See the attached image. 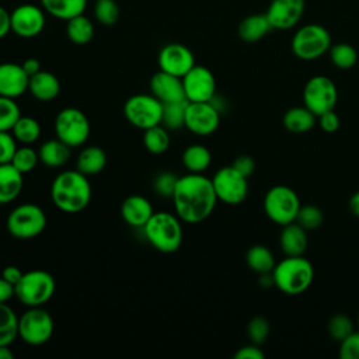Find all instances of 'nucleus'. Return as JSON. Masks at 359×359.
Masks as SVG:
<instances>
[{"mask_svg":"<svg viewBox=\"0 0 359 359\" xmlns=\"http://www.w3.org/2000/svg\"><path fill=\"white\" fill-rule=\"evenodd\" d=\"M171 198L177 216L189 224L206 220L217 202L212 178L196 172L178 177Z\"/></svg>","mask_w":359,"mask_h":359,"instance_id":"nucleus-1","label":"nucleus"},{"mask_svg":"<svg viewBox=\"0 0 359 359\" xmlns=\"http://www.w3.org/2000/svg\"><path fill=\"white\" fill-rule=\"evenodd\" d=\"M53 205L65 213H79L91 201V185L87 175L79 170L59 172L50 184Z\"/></svg>","mask_w":359,"mask_h":359,"instance_id":"nucleus-2","label":"nucleus"},{"mask_svg":"<svg viewBox=\"0 0 359 359\" xmlns=\"http://www.w3.org/2000/svg\"><path fill=\"white\" fill-rule=\"evenodd\" d=\"M272 278L275 286L285 294L297 296L304 293L314 280V266L303 255L287 257L276 262Z\"/></svg>","mask_w":359,"mask_h":359,"instance_id":"nucleus-3","label":"nucleus"},{"mask_svg":"<svg viewBox=\"0 0 359 359\" xmlns=\"http://www.w3.org/2000/svg\"><path fill=\"white\" fill-rule=\"evenodd\" d=\"M146 240L157 251L175 252L182 244L181 219L170 212H154L143 227Z\"/></svg>","mask_w":359,"mask_h":359,"instance_id":"nucleus-4","label":"nucleus"},{"mask_svg":"<svg viewBox=\"0 0 359 359\" xmlns=\"http://www.w3.org/2000/svg\"><path fill=\"white\" fill-rule=\"evenodd\" d=\"M56 289L55 278L43 269L24 272L20 282L14 286V296L27 307L43 306L48 303Z\"/></svg>","mask_w":359,"mask_h":359,"instance_id":"nucleus-5","label":"nucleus"},{"mask_svg":"<svg viewBox=\"0 0 359 359\" xmlns=\"http://www.w3.org/2000/svg\"><path fill=\"white\" fill-rule=\"evenodd\" d=\"M302 203L296 191L287 185H275L264 196V212L269 220L279 226L296 220Z\"/></svg>","mask_w":359,"mask_h":359,"instance_id":"nucleus-6","label":"nucleus"},{"mask_svg":"<svg viewBox=\"0 0 359 359\" xmlns=\"http://www.w3.org/2000/svg\"><path fill=\"white\" fill-rule=\"evenodd\" d=\"M6 226L13 237L29 240L45 230L46 215L43 209L35 203H21L8 213Z\"/></svg>","mask_w":359,"mask_h":359,"instance_id":"nucleus-7","label":"nucleus"},{"mask_svg":"<svg viewBox=\"0 0 359 359\" xmlns=\"http://www.w3.org/2000/svg\"><path fill=\"white\" fill-rule=\"evenodd\" d=\"M331 48V35L320 24H307L299 28L292 38V50L302 60L321 57Z\"/></svg>","mask_w":359,"mask_h":359,"instance_id":"nucleus-8","label":"nucleus"},{"mask_svg":"<svg viewBox=\"0 0 359 359\" xmlns=\"http://www.w3.org/2000/svg\"><path fill=\"white\" fill-rule=\"evenodd\" d=\"M90 122L86 114L74 107L63 108L55 118V135L67 146L80 147L90 136Z\"/></svg>","mask_w":359,"mask_h":359,"instance_id":"nucleus-9","label":"nucleus"},{"mask_svg":"<svg viewBox=\"0 0 359 359\" xmlns=\"http://www.w3.org/2000/svg\"><path fill=\"white\" fill-rule=\"evenodd\" d=\"M53 330V318L42 306L28 307L18 317V337L28 345H43L52 338Z\"/></svg>","mask_w":359,"mask_h":359,"instance_id":"nucleus-10","label":"nucleus"},{"mask_svg":"<svg viewBox=\"0 0 359 359\" xmlns=\"http://www.w3.org/2000/svg\"><path fill=\"white\" fill-rule=\"evenodd\" d=\"M126 121L142 130L160 125L163 119V102L153 94H135L123 104Z\"/></svg>","mask_w":359,"mask_h":359,"instance_id":"nucleus-11","label":"nucleus"},{"mask_svg":"<svg viewBox=\"0 0 359 359\" xmlns=\"http://www.w3.org/2000/svg\"><path fill=\"white\" fill-rule=\"evenodd\" d=\"M304 107L316 116L335 108L338 101V90L335 83L323 74L313 76L307 80L303 90Z\"/></svg>","mask_w":359,"mask_h":359,"instance_id":"nucleus-12","label":"nucleus"},{"mask_svg":"<svg viewBox=\"0 0 359 359\" xmlns=\"http://www.w3.org/2000/svg\"><path fill=\"white\" fill-rule=\"evenodd\" d=\"M212 184L217 196V201L226 205H240L248 195V181L233 165L219 168Z\"/></svg>","mask_w":359,"mask_h":359,"instance_id":"nucleus-13","label":"nucleus"},{"mask_svg":"<svg viewBox=\"0 0 359 359\" xmlns=\"http://www.w3.org/2000/svg\"><path fill=\"white\" fill-rule=\"evenodd\" d=\"M182 84L188 102H206L216 95L215 76L205 66L195 65L182 77Z\"/></svg>","mask_w":359,"mask_h":359,"instance_id":"nucleus-14","label":"nucleus"},{"mask_svg":"<svg viewBox=\"0 0 359 359\" xmlns=\"http://www.w3.org/2000/svg\"><path fill=\"white\" fill-rule=\"evenodd\" d=\"M220 111L210 102H188L185 111V128L198 135L209 136L219 128Z\"/></svg>","mask_w":359,"mask_h":359,"instance_id":"nucleus-15","label":"nucleus"},{"mask_svg":"<svg viewBox=\"0 0 359 359\" xmlns=\"http://www.w3.org/2000/svg\"><path fill=\"white\" fill-rule=\"evenodd\" d=\"M11 31L22 38H32L42 32L45 14L35 4H21L10 13Z\"/></svg>","mask_w":359,"mask_h":359,"instance_id":"nucleus-16","label":"nucleus"},{"mask_svg":"<svg viewBox=\"0 0 359 359\" xmlns=\"http://www.w3.org/2000/svg\"><path fill=\"white\" fill-rule=\"evenodd\" d=\"M157 62L160 70L178 77H184L195 66L194 53L182 43H167L163 46Z\"/></svg>","mask_w":359,"mask_h":359,"instance_id":"nucleus-17","label":"nucleus"},{"mask_svg":"<svg viewBox=\"0 0 359 359\" xmlns=\"http://www.w3.org/2000/svg\"><path fill=\"white\" fill-rule=\"evenodd\" d=\"M306 0H272L265 14L272 29H289L300 21Z\"/></svg>","mask_w":359,"mask_h":359,"instance_id":"nucleus-18","label":"nucleus"},{"mask_svg":"<svg viewBox=\"0 0 359 359\" xmlns=\"http://www.w3.org/2000/svg\"><path fill=\"white\" fill-rule=\"evenodd\" d=\"M151 94L163 104L185 101L182 77L158 70L150 79Z\"/></svg>","mask_w":359,"mask_h":359,"instance_id":"nucleus-19","label":"nucleus"},{"mask_svg":"<svg viewBox=\"0 0 359 359\" xmlns=\"http://www.w3.org/2000/svg\"><path fill=\"white\" fill-rule=\"evenodd\" d=\"M29 76L21 65L6 62L0 65V95L18 98L28 90Z\"/></svg>","mask_w":359,"mask_h":359,"instance_id":"nucleus-20","label":"nucleus"},{"mask_svg":"<svg viewBox=\"0 0 359 359\" xmlns=\"http://www.w3.org/2000/svg\"><path fill=\"white\" fill-rule=\"evenodd\" d=\"M154 213L151 203L142 195H129L121 206V215L126 224L135 229H143Z\"/></svg>","mask_w":359,"mask_h":359,"instance_id":"nucleus-21","label":"nucleus"},{"mask_svg":"<svg viewBox=\"0 0 359 359\" xmlns=\"http://www.w3.org/2000/svg\"><path fill=\"white\" fill-rule=\"evenodd\" d=\"M28 91L35 100L41 102H49L59 95L60 81L53 73L46 70H39L38 73L29 77Z\"/></svg>","mask_w":359,"mask_h":359,"instance_id":"nucleus-22","label":"nucleus"},{"mask_svg":"<svg viewBox=\"0 0 359 359\" xmlns=\"http://www.w3.org/2000/svg\"><path fill=\"white\" fill-rule=\"evenodd\" d=\"M307 230H304L299 223L292 222L289 224L282 226V231L279 236V245L285 255L296 257L303 255L307 250Z\"/></svg>","mask_w":359,"mask_h":359,"instance_id":"nucleus-23","label":"nucleus"},{"mask_svg":"<svg viewBox=\"0 0 359 359\" xmlns=\"http://www.w3.org/2000/svg\"><path fill=\"white\" fill-rule=\"evenodd\" d=\"M24 174L20 172L11 163L0 164V205L13 202L21 194Z\"/></svg>","mask_w":359,"mask_h":359,"instance_id":"nucleus-24","label":"nucleus"},{"mask_svg":"<svg viewBox=\"0 0 359 359\" xmlns=\"http://www.w3.org/2000/svg\"><path fill=\"white\" fill-rule=\"evenodd\" d=\"M70 149H72L70 146H67L57 137L46 140L41 144L38 150L39 161L49 168L62 167L70 158Z\"/></svg>","mask_w":359,"mask_h":359,"instance_id":"nucleus-25","label":"nucleus"},{"mask_svg":"<svg viewBox=\"0 0 359 359\" xmlns=\"http://www.w3.org/2000/svg\"><path fill=\"white\" fill-rule=\"evenodd\" d=\"M272 29L266 14H251L245 17L237 28L238 36L244 42H257L262 39Z\"/></svg>","mask_w":359,"mask_h":359,"instance_id":"nucleus-26","label":"nucleus"},{"mask_svg":"<svg viewBox=\"0 0 359 359\" xmlns=\"http://www.w3.org/2000/svg\"><path fill=\"white\" fill-rule=\"evenodd\" d=\"M107 165V153L98 146L84 147L76 160V170L84 175H95Z\"/></svg>","mask_w":359,"mask_h":359,"instance_id":"nucleus-27","label":"nucleus"},{"mask_svg":"<svg viewBox=\"0 0 359 359\" xmlns=\"http://www.w3.org/2000/svg\"><path fill=\"white\" fill-rule=\"evenodd\" d=\"M316 115L306 107L289 108L282 118V123L286 130L292 133H306L316 123Z\"/></svg>","mask_w":359,"mask_h":359,"instance_id":"nucleus-28","label":"nucleus"},{"mask_svg":"<svg viewBox=\"0 0 359 359\" xmlns=\"http://www.w3.org/2000/svg\"><path fill=\"white\" fill-rule=\"evenodd\" d=\"M182 165L188 170V172L202 174L212 163V154L208 147L203 144H189L182 153Z\"/></svg>","mask_w":359,"mask_h":359,"instance_id":"nucleus-29","label":"nucleus"},{"mask_svg":"<svg viewBox=\"0 0 359 359\" xmlns=\"http://www.w3.org/2000/svg\"><path fill=\"white\" fill-rule=\"evenodd\" d=\"M245 262L250 269L258 275L272 272L276 265L272 251L262 244H254L248 248L245 254Z\"/></svg>","mask_w":359,"mask_h":359,"instance_id":"nucleus-30","label":"nucleus"},{"mask_svg":"<svg viewBox=\"0 0 359 359\" xmlns=\"http://www.w3.org/2000/svg\"><path fill=\"white\" fill-rule=\"evenodd\" d=\"M43 8L59 20H70L86 10L87 0H41Z\"/></svg>","mask_w":359,"mask_h":359,"instance_id":"nucleus-31","label":"nucleus"},{"mask_svg":"<svg viewBox=\"0 0 359 359\" xmlns=\"http://www.w3.org/2000/svg\"><path fill=\"white\" fill-rule=\"evenodd\" d=\"M66 34L73 43L86 45L94 36V25L90 18H87L84 14H80L67 20Z\"/></svg>","mask_w":359,"mask_h":359,"instance_id":"nucleus-32","label":"nucleus"},{"mask_svg":"<svg viewBox=\"0 0 359 359\" xmlns=\"http://www.w3.org/2000/svg\"><path fill=\"white\" fill-rule=\"evenodd\" d=\"M21 144H32L41 136V125L32 116H20L10 130Z\"/></svg>","mask_w":359,"mask_h":359,"instance_id":"nucleus-33","label":"nucleus"},{"mask_svg":"<svg viewBox=\"0 0 359 359\" xmlns=\"http://www.w3.org/2000/svg\"><path fill=\"white\" fill-rule=\"evenodd\" d=\"M18 337V317L7 303H0V345H10Z\"/></svg>","mask_w":359,"mask_h":359,"instance_id":"nucleus-34","label":"nucleus"},{"mask_svg":"<svg viewBox=\"0 0 359 359\" xmlns=\"http://www.w3.org/2000/svg\"><path fill=\"white\" fill-rule=\"evenodd\" d=\"M143 144L146 150L151 154L165 153L170 147V135L167 132V128L160 123L146 129L143 135Z\"/></svg>","mask_w":359,"mask_h":359,"instance_id":"nucleus-35","label":"nucleus"},{"mask_svg":"<svg viewBox=\"0 0 359 359\" xmlns=\"http://www.w3.org/2000/svg\"><path fill=\"white\" fill-rule=\"evenodd\" d=\"M330 57L335 67L346 70L356 65L358 62V52L356 49L345 42L331 45L330 48Z\"/></svg>","mask_w":359,"mask_h":359,"instance_id":"nucleus-36","label":"nucleus"},{"mask_svg":"<svg viewBox=\"0 0 359 359\" xmlns=\"http://www.w3.org/2000/svg\"><path fill=\"white\" fill-rule=\"evenodd\" d=\"M188 101L163 104V119L161 125L167 129H181L185 126V111Z\"/></svg>","mask_w":359,"mask_h":359,"instance_id":"nucleus-37","label":"nucleus"},{"mask_svg":"<svg viewBox=\"0 0 359 359\" xmlns=\"http://www.w3.org/2000/svg\"><path fill=\"white\" fill-rule=\"evenodd\" d=\"M39 161V156L38 151H35L32 147H29L28 144H24L21 147H17L13 158H11V164L22 174L31 172L36 164Z\"/></svg>","mask_w":359,"mask_h":359,"instance_id":"nucleus-38","label":"nucleus"},{"mask_svg":"<svg viewBox=\"0 0 359 359\" xmlns=\"http://www.w3.org/2000/svg\"><path fill=\"white\" fill-rule=\"evenodd\" d=\"M20 116L21 112L15 100L0 95V132H10Z\"/></svg>","mask_w":359,"mask_h":359,"instance_id":"nucleus-39","label":"nucleus"},{"mask_svg":"<svg viewBox=\"0 0 359 359\" xmlns=\"http://www.w3.org/2000/svg\"><path fill=\"white\" fill-rule=\"evenodd\" d=\"M294 222L299 223L307 231L316 230L323 224L324 215L323 210L316 205H302Z\"/></svg>","mask_w":359,"mask_h":359,"instance_id":"nucleus-40","label":"nucleus"},{"mask_svg":"<svg viewBox=\"0 0 359 359\" xmlns=\"http://www.w3.org/2000/svg\"><path fill=\"white\" fill-rule=\"evenodd\" d=\"M327 330L330 337L334 341L341 342L344 338H346L351 332H353V323L352 320L344 314V313H337L334 314L327 324Z\"/></svg>","mask_w":359,"mask_h":359,"instance_id":"nucleus-41","label":"nucleus"},{"mask_svg":"<svg viewBox=\"0 0 359 359\" xmlns=\"http://www.w3.org/2000/svg\"><path fill=\"white\" fill-rule=\"evenodd\" d=\"M269 331H271L269 321L262 316H255L248 321L247 335H248V339L255 345H262L266 341Z\"/></svg>","mask_w":359,"mask_h":359,"instance_id":"nucleus-42","label":"nucleus"},{"mask_svg":"<svg viewBox=\"0 0 359 359\" xmlns=\"http://www.w3.org/2000/svg\"><path fill=\"white\" fill-rule=\"evenodd\" d=\"M94 14L102 25H114L119 18V7L115 0H97Z\"/></svg>","mask_w":359,"mask_h":359,"instance_id":"nucleus-43","label":"nucleus"},{"mask_svg":"<svg viewBox=\"0 0 359 359\" xmlns=\"http://www.w3.org/2000/svg\"><path fill=\"white\" fill-rule=\"evenodd\" d=\"M177 180H178V175H175L172 172H168V171L160 172L154 178V182H153L156 194H158L161 196L171 198L172 194H174L175 185H177Z\"/></svg>","mask_w":359,"mask_h":359,"instance_id":"nucleus-44","label":"nucleus"},{"mask_svg":"<svg viewBox=\"0 0 359 359\" xmlns=\"http://www.w3.org/2000/svg\"><path fill=\"white\" fill-rule=\"evenodd\" d=\"M339 358L359 359V331L351 332L339 342Z\"/></svg>","mask_w":359,"mask_h":359,"instance_id":"nucleus-45","label":"nucleus"},{"mask_svg":"<svg viewBox=\"0 0 359 359\" xmlns=\"http://www.w3.org/2000/svg\"><path fill=\"white\" fill-rule=\"evenodd\" d=\"M17 150V140L11 132H0V164L10 163Z\"/></svg>","mask_w":359,"mask_h":359,"instance_id":"nucleus-46","label":"nucleus"},{"mask_svg":"<svg viewBox=\"0 0 359 359\" xmlns=\"http://www.w3.org/2000/svg\"><path fill=\"white\" fill-rule=\"evenodd\" d=\"M241 175H244L245 178L251 177L255 171V160L248 156V154H240L234 158L233 164H231Z\"/></svg>","mask_w":359,"mask_h":359,"instance_id":"nucleus-47","label":"nucleus"},{"mask_svg":"<svg viewBox=\"0 0 359 359\" xmlns=\"http://www.w3.org/2000/svg\"><path fill=\"white\" fill-rule=\"evenodd\" d=\"M317 118H318V125H320V128H321L324 132L332 133V132L338 130L341 122H339V116L337 115V112H335L334 109L327 111V112L321 114V115L317 116Z\"/></svg>","mask_w":359,"mask_h":359,"instance_id":"nucleus-48","label":"nucleus"},{"mask_svg":"<svg viewBox=\"0 0 359 359\" xmlns=\"http://www.w3.org/2000/svg\"><path fill=\"white\" fill-rule=\"evenodd\" d=\"M265 353L261 351L259 345L255 344H248L241 348L234 353V359H264Z\"/></svg>","mask_w":359,"mask_h":359,"instance_id":"nucleus-49","label":"nucleus"},{"mask_svg":"<svg viewBox=\"0 0 359 359\" xmlns=\"http://www.w3.org/2000/svg\"><path fill=\"white\" fill-rule=\"evenodd\" d=\"M22 275H24V272H22L18 266H15V265H7V266H4L3 271H1V276H3L7 282H10L11 285H14V286L20 282V279L22 278Z\"/></svg>","mask_w":359,"mask_h":359,"instance_id":"nucleus-50","label":"nucleus"},{"mask_svg":"<svg viewBox=\"0 0 359 359\" xmlns=\"http://www.w3.org/2000/svg\"><path fill=\"white\" fill-rule=\"evenodd\" d=\"M14 296V285L0 275V303H7Z\"/></svg>","mask_w":359,"mask_h":359,"instance_id":"nucleus-51","label":"nucleus"},{"mask_svg":"<svg viewBox=\"0 0 359 359\" xmlns=\"http://www.w3.org/2000/svg\"><path fill=\"white\" fill-rule=\"evenodd\" d=\"M10 31H11L10 13L0 6V39L4 38Z\"/></svg>","mask_w":359,"mask_h":359,"instance_id":"nucleus-52","label":"nucleus"},{"mask_svg":"<svg viewBox=\"0 0 359 359\" xmlns=\"http://www.w3.org/2000/svg\"><path fill=\"white\" fill-rule=\"evenodd\" d=\"M21 66H22V69L25 70V73H27L29 77L34 76L35 73H38L39 70H42L39 60L35 59V57H28V59H25Z\"/></svg>","mask_w":359,"mask_h":359,"instance_id":"nucleus-53","label":"nucleus"},{"mask_svg":"<svg viewBox=\"0 0 359 359\" xmlns=\"http://www.w3.org/2000/svg\"><path fill=\"white\" fill-rule=\"evenodd\" d=\"M348 206H349V210L352 212V215L356 216V217H359V191H356V192L351 196V199H349V202H348Z\"/></svg>","mask_w":359,"mask_h":359,"instance_id":"nucleus-54","label":"nucleus"},{"mask_svg":"<svg viewBox=\"0 0 359 359\" xmlns=\"http://www.w3.org/2000/svg\"><path fill=\"white\" fill-rule=\"evenodd\" d=\"M10 345H0V359H13L14 353L8 348Z\"/></svg>","mask_w":359,"mask_h":359,"instance_id":"nucleus-55","label":"nucleus"},{"mask_svg":"<svg viewBox=\"0 0 359 359\" xmlns=\"http://www.w3.org/2000/svg\"><path fill=\"white\" fill-rule=\"evenodd\" d=\"M358 325H359V314H358Z\"/></svg>","mask_w":359,"mask_h":359,"instance_id":"nucleus-56","label":"nucleus"}]
</instances>
